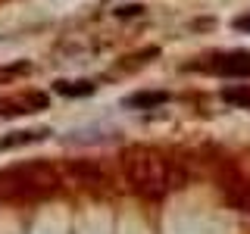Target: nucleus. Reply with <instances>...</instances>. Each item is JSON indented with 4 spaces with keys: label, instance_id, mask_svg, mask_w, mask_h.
Masks as SVG:
<instances>
[{
    "label": "nucleus",
    "instance_id": "nucleus-10",
    "mask_svg": "<svg viewBox=\"0 0 250 234\" xmlns=\"http://www.w3.org/2000/svg\"><path fill=\"white\" fill-rule=\"evenodd\" d=\"M234 25H238L241 31H250V16H241V19L234 22Z\"/></svg>",
    "mask_w": 250,
    "mask_h": 234
},
{
    "label": "nucleus",
    "instance_id": "nucleus-6",
    "mask_svg": "<svg viewBox=\"0 0 250 234\" xmlns=\"http://www.w3.org/2000/svg\"><path fill=\"white\" fill-rule=\"evenodd\" d=\"M50 131L47 128H35V131H13V137H3L0 140V150H10V147H19V144H35V140L47 137Z\"/></svg>",
    "mask_w": 250,
    "mask_h": 234
},
{
    "label": "nucleus",
    "instance_id": "nucleus-5",
    "mask_svg": "<svg viewBox=\"0 0 250 234\" xmlns=\"http://www.w3.org/2000/svg\"><path fill=\"white\" fill-rule=\"evenodd\" d=\"M69 175H72V181L82 184V187H100L106 181L104 169L91 166V162H72V166H69Z\"/></svg>",
    "mask_w": 250,
    "mask_h": 234
},
{
    "label": "nucleus",
    "instance_id": "nucleus-7",
    "mask_svg": "<svg viewBox=\"0 0 250 234\" xmlns=\"http://www.w3.org/2000/svg\"><path fill=\"white\" fill-rule=\"evenodd\" d=\"M222 100H229V103L241 106V109H250V84H241V88L222 91Z\"/></svg>",
    "mask_w": 250,
    "mask_h": 234
},
{
    "label": "nucleus",
    "instance_id": "nucleus-8",
    "mask_svg": "<svg viewBox=\"0 0 250 234\" xmlns=\"http://www.w3.org/2000/svg\"><path fill=\"white\" fill-rule=\"evenodd\" d=\"M166 100H169V94H163V91H156V94H135V97L128 100V106L144 109V106H160V103H166Z\"/></svg>",
    "mask_w": 250,
    "mask_h": 234
},
{
    "label": "nucleus",
    "instance_id": "nucleus-4",
    "mask_svg": "<svg viewBox=\"0 0 250 234\" xmlns=\"http://www.w3.org/2000/svg\"><path fill=\"white\" fill-rule=\"evenodd\" d=\"M229 197L238 203L244 213H250V162L247 166H238L231 169V178H229Z\"/></svg>",
    "mask_w": 250,
    "mask_h": 234
},
{
    "label": "nucleus",
    "instance_id": "nucleus-9",
    "mask_svg": "<svg viewBox=\"0 0 250 234\" xmlns=\"http://www.w3.org/2000/svg\"><path fill=\"white\" fill-rule=\"evenodd\" d=\"M57 91L66 94V97H84V94L94 91L91 81H57Z\"/></svg>",
    "mask_w": 250,
    "mask_h": 234
},
{
    "label": "nucleus",
    "instance_id": "nucleus-1",
    "mask_svg": "<svg viewBox=\"0 0 250 234\" xmlns=\"http://www.w3.org/2000/svg\"><path fill=\"white\" fill-rule=\"evenodd\" d=\"M122 172L128 181L131 194L144 200H163L172 187H178L182 175L178 169H172V162L160 150L150 147H131L122 153Z\"/></svg>",
    "mask_w": 250,
    "mask_h": 234
},
{
    "label": "nucleus",
    "instance_id": "nucleus-3",
    "mask_svg": "<svg viewBox=\"0 0 250 234\" xmlns=\"http://www.w3.org/2000/svg\"><path fill=\"white\" fill-rule=\"evenodd\" d=\"M207 69L216 75H229V78H250V53L244 50L216 53V57H209Z\"/></svg>",
    "mask_w": 250,
    "mask_h": 234
},
{
    "label": "nucleus",
    "instance_id": "nucleus-2",
    "mask_svg": "<svg viewBox=\"0 0 250 234\" xmlns=\"http://www.w3.org/2000/svg\"><path fill=\"white\" fill-rule=\"evenodd\" d=\"M62 175L50 162H19L0 172V197L3 200H41L57 194Z\"/></svg>",
    "mask_w": 250,
    "mask_h": 234
}]
</instances>
